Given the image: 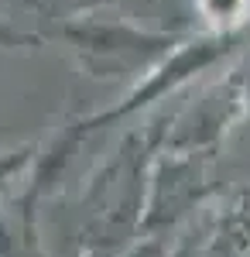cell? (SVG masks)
Listing matches in <instances>:
<instances>
[{
    "instance_id": "6da1fadb",
    "label": "cell",
    "mask_w": 250,
    "mask_h": 257,
    "mask_svg": "<svg viewBox=\"0 0 250 257\" xmlns=\"http://www.w3.org/2000/svg\"><path fill=\"white\" fill-rule=\"evenodd\" d=\"M243 7H247V0H199V11H202L209 21H216V24L233 21Z\"/></svg>"
}]
</instances>
